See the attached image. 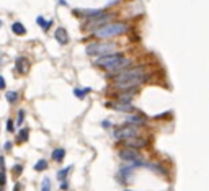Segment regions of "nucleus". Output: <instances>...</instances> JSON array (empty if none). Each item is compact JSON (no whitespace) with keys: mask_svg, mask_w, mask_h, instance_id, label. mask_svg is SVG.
Listing matches in <instances>:
<instances>
[{"mask_svg":"<svg viewBox=\"0 0 209 191\" xmlns=\"http://www.w3.org/2000/svg\"><path fill=\"white\" fill-rule=\"evenodd\" d=\"M5 149H7V150L11 149V142H7V144H5Z\"/></svg>","mask_w":209,"mask_h":191,"instance_id":"nucleus-35","label":"nucleus"},{"mask_svg":"<svg viewBox=\"0 0 209 191\" xmlns=\"http://www.w3.org/2000/svg\"><path fill=\"white\" fill-rule=\"evenodd\" d=\"M144 75H147L146 67H144V66H136V67H132V69H124V70L114 74L113 83H116V82H123V80L137 79V77H144Z\"/></svg>","mask_w":209,"mask_h":191,"instance_id":"nucleus-3","label":"nucleus"},{"mask_svg":"<svg viewBox=\"0 0 209 191\" xmlns=\"http://www.w3.org/2000/svg\"><path fill=\"white\" fill-rule=\"evenodd\" d=\"M147 80V75H144V77H137V79H131V80H123V82H116L114 87L118 90H131V88H137V87H141L144 82Z\"/></svg>","mask_w":209,"mask_h":191,"instance_id":"nucleus-8","label":"nucleus"},{"mask_svg":"<svg viewBox=\"0 0 209 191\" xmlns=\"http://www.w3.org/2000/svg\"><path fill=\"white\" fill-rule=\"evenodd\" d=\"M0 26H2V20H0Z\"/></svg>","mask_w":209,"mask_h":191,"instance_id":"nucleus-36","label":"nucleus"},{"mask_svg":"<svg viewBox=\"0 0 209 191\" xmlns=\"http://www.w3.org/2000/svg\"><path fill=\"white\" fill-rule=\"evenodd\" d=\"M28 136H30V132H28V129H21V131L18 132V142H26L28 139H30Z\"/></svg>","mask_w":209,"mask_h":191,"instance_id":"nucleus-22","label":"nucleus"},{"mask_svg":"<svg viewBox=\"0 0 209 191\" xmlns=\"http://www.w3.org/2000/svg\"><path fill=\"white\" fill-rule=\"evenodd\" d=\"M5 98H7L10 103H15L16 100H18V93H16V91H13V90H10V91H7V93H5Z\"/></svg>","mask_w":209,"mask_h":191,"instance_id":"nucleus-21","label":"nucleus"},{"mask_svg":"<svg viewBox=\"0 0 209 191\" xmlns=\"http://www.w3.org/2000/svg\"><path fill=\"white\" fill-rule=\"evenodd\" d=\"M87 93H90V88H85V90H80V88H75L74 90V95L80 98V100H83V98L87 96Z\"/></svg>","mask_w":209,"mask_h":191,"instance_id":"nucleus-18","label":"nucleus"},{"mask_svg":"<svg viewBox=\"0 0 209 191\" xmlns=\"http://www.w3.org/2000/svg\"><path fill=\"white\" fill-rule=\"evenodd\" d=\"M41 189H43V191H49V189H52V188H51V180H49V178H44V180H43V186H41Z\"/></svg>","mask_w":209,"mask_h":191,"instance_id":"nucleus-25","label":"nucleus"},{"mask_svg":"<svg viewBox=\"0 0 209 191\" xmlns=\"http://www.w3.org/2000/svg\"><path fill=\"white\" fill-rule=\"evenodd\" d=\"M23 119H25V111H23V109H20V111H18V119H16V124L21 126V124H23Z\"/></svg>","mask_w":209,"mask_h":191,"instance_id":"nucleus-26","label":"nucleus"},{"mask_svg":"<svg viewBox=\"0 0 209 191\" xmlns=\"http://www.w3.org/2000/svg\"><path fill=\"white\" fill-rule=\"evenodd\" d=\"M3 162H5V159H3V157H0V170H5V167H3Z\"/></svg>","mask_w":209,"mask_h":191,"instance_id":"nucleus-33","label":"nucleus"},{"mask_svg":"<svg viewBox=\"0 0 209 191\" xmlns=\"http://www.w3.org/2000/svg\"><path fill=\"white\" fill-rule=\"evenodd\" d=\"M13 129H15L13 121H11V119H8V121H7V131H8V132H13Z\"/></svg>","mask_w":209,"mask_h":191,"instance_id":"nucleus-28","label":"nucleus"},{"mask_svg":"<svg viewBox=\"0 0 209 191\" xmlns=\"http://www.w3.org/2000/svg\"><path fill=\"white\" fill-rule=\"evenodd\" d=\"M7 185V175H5V170L0 172V188H5Z\"/></svg>","mask_w":209,"mask_h":191,"instance_id":"nucleus-24","label":"nucleus"},{"mask_svg":"<svg viewBox=\"0 0 209 191\" xmlns=\"http://www.w3.org/2000/svg\"><path fill=\"white\" fill-rule=\"evenodd\" d=\"M119 157L123 159L126 163H132L134 167H142V165H144V160L141 159V155H139L137 150L132 149V147H131V149H129V147H127V149H123V150L119 152Z\"/></svg>","mask_w":209,"mask_h":191,"instance_id":"nucleus-6","label":"nucleus"},{"mask_svg":"<svg viewBox=\"0 0 209 191\" xmlns=\"http://www.w3.org/2000/svg\"><path fill=\"white\" fill-rule=\"evenodd\" d=\"M11 31H13L16 36H23V34H26V28L23 23L15 21V23H11Z\"/></svg>","mask_w":209,"mask_h":191,"instance_id":"nucleus-15","label":"nucleus"},{"mask_svg":"<svg viewBox=\"0 0 209 191\" xmlns=\"http://www.w3.org/2000/svg\"><path fill=\"white\" fill-rule=\"evenodd\" d=\"M54 38H56V41L59 43V44H62V46H66L69 41H70L67 30H66V28H62V26H59V28L54 31Z\"/></svg>","mask_w":209,"mask_h":191,"instance_id":"nucleus-11","label":"nucleus"},{"mask_svg":"<svg viewBox=\"0 0 209 191\" xmlns=\"http://www.w3.org/2000/svg\"><path fill=\"white\" fill-rule=\"evenodd\" d=\"M137 93V88H131V90H121V93L116 96L118 101H123V103H131L132 98L136 96Z\"/></svg>","mask_w":209,"mask_h":191,"instance_id":"nucleus-12","label":"nucleus"},{"mask_svg":"<svg viewBox=\"0 0 209 191\" xmlns=\"http://www.w3.org/2000/svg\"><path fill=\"white\" fill-rule=\"evenodd\" d=\"M127 31V25L123 21H109L106 25H103L100 28L93 30V34L98 39H111L114 36H119V34H124Z\"/></svg>","mask_w":209,"mask_h":191,"instance_id":"nucleus-1","label":"nucleus"},{"mask_svg":"<svg viewBox=\"0 0 209 191\" xmlns=\"http://www.w3.org/2000/svg\"><path fill=\"white\" fill-rule=\"evenodd\" d=\"M52 160H56V162H62L64 157H66V149H56V150H52Z\"/></svg>","mask_w":209,"mask_h":191,"instance_id":"nucleus-16","label":"nucleus"},{"mask_svg":"<svg viewBox=\"0 0 209 191\" xmlns=\"http://www.w3.org/2000/svg\"><path fill=\"white\" fill-rule=\"evenodd\" d=\"M101 126H103V127H109V126H111V123H109V121H103Z\"/></svg>","mask_w":209,"mask_h":191,"instance_id":"nucleus-34","label":"nucleus"},{"mask_svg":"<svg viewBox=\"0 0 209 191\" xmlns=\"http://www.w3.org/2000/svg\"><path fill=\"white\" fill-rule=\"evenodd\" d=\"M21 170H23V167H21V165H16V167H15V173H16V175H20Z\"/></svg>","mask_w":209,"mask_h":191,"instance_id":"nucleus-31","label":"nucleus"},{"mask_svg":"<svg viewBox=\"0 0 209 191\" xmlns=\"http://www.w3.org/2000/svg\"><path fill=\"white\" fill-rule=\"evenodd\" d=\"M114 139L116 141H126L129 137H134V136H139V127L136 124H124L114 129Z\"/></svg>","mask_w":209,"mask_h":191,"instance_id":"nucleus-5","label":"nucleus"},{"mask_svg":"<svg viewBox=\"0 0 209 191\" xmlns=\"http://www.w3.org/2000/svg\"><path fill=\"white\" fill-rule=\"evenodd\" d=\"M114 49H116V44L108 41V39L90 43V44H87V48H85L88 56H103V54H108V53H114Z\"/></svg>","mask_w":209,"mask_h":191,"instance_id":"nucleus-2","label":"nucleus"},{"mask_svg":"<svg viewBox=\"0 0 209 191\" xmlns=\"http://www.w3.org/2000/svg\"><path fill=\"white\" fill-rule=\"evenodd\" d=\"M114 15L113 13H100V15H95L92 16V18L87 20L85 23V30H96V28H100L103 25H106V23H109V20H113Z\"/></svg>","mask_w":209,"mask_h":191,"instance_id":"nucleus-4","label":"nucleus"},{"mask_svg":"<svg viewBox=\"0 0 209 191\" xmlns=\"http://www.w3.org/2000/svg\"><path fill=\"white\" fill-rule=\"evenodd\" d=\"M124 144H126V147L139 149V147H144V146H146V141H144L142 137H139V136H134V137L126 139V141H124Z\"/></svg>","mask_w":209,"mask_h":191,"instance_id":"nucleus-14","label":"nucleus"},{"mask_svg":"<svg viewBox=\"0 0 209 191\" xmlns=\"http://www.w3.org/2000/svg\"><path fill=\"white\" fill-rule=\"evenodd\" d=\"M5 87H7V83H5V79L2 77V75H0V90H3Z\"/></svg>","mask_w":209,"mask_h":191,"instance_id":"nucleus-30","label":"nucleus"},{"mask_svg":"<svg viewBox=\"0 0 209 191\" xmlns=\"http://www.w3.org/2000/svg\"><path fill=\"white\" fill-rule=\"evenodd\" d=\"M15 69L21 75H25V74H28V70H30V62H28L26 57H18V59L15 61Z\"/></svg>","mask_w":209,"mask_h":191,"instance_id":"nucleus-13","label":"nucleus"},{"mask_svg":"<svg viewBox=\"0 0 209 191\" xmlns=\"http://www.w3.org/2000/svg\"><path fill=\"white\" fill-rule=\"evenodd\" d=\"M132 173H134V165L132 163H129V165H124L123 168L119 170V173H118V178L121 180V183H129L131 181V176H132Z\"/></svg>","mask_w":209,"mask_h":191,"instance_id":"nucleus-10","label":"nucleus"},{"mask_svg":"<svg viewBox=\"0 0 209 191\" xmlns=\"http://www.w3.org/2000/svg\"><path fill=\"white\" fill-rule=\"evenodd\" d=\"M48 167H49V165H48V162H46V160H39L38 163L34 165V170H36V172H44Z\"/></svg>","mask_w":209,"mask_h":191,"instance_id":"nucleus-23","label":"nucleus"},{"mask_svg":"<svg viewBox=\"0 0 209 191\" xmlns=\"http://www.w3.org/2000/svg\"><path fill=\"white\" fill-rule=\"evenodd\" d=\"M67 188H69V183H67V181H66V183L62 181V183H61V189H67Z\"/></svg>","mask_w":209,"mask_h":191,"instance_id":"nucleus-32","label":"nucleus"},{"mask_svg":"<svg viewBox=\"0 0 209 191\" xmlns=\"http://www.w3.org/2000/svg\"><path fill=\"white\" fill-rule=\"evenodd\" d=\"M70 168H72V167H67V168L59 170V172H57V178H59L61 181H64V180L67 178V175H69V172H70Z\"/></svg>","mask_w":209,"mask_h":191,"instance_id":"nucleus-20","label":"nucleus"},{"mask_svg":"<svg viewBox=\"0 0 209 191\" xmlns=\"http://www.w3.org/2000/svg\"><path fill=\"white\" fill-rule=\"evenodd\" d=\"M127 123L141 126V124H144V118H141V116H129V118H127Z\"/></svg>","mask_w":209,"mask_h":191,"instance_id":"nucleus-19","label":"nucleus"},{"mask_svg":"<svg viewBox=\"0 0 209 191\" xmlns=\"http://www.w3.org/2000/svg\"><path fill=\"white\" fill-rule=\"evenodd\" d=\"M121 57H123V54H119V53H108V54H103V56H100V57L95 61V66L103 67V69H108V67H111L114 62H118Z\"/></svg>","mask_w":209,"mask_h":191,"instance_id":"nucleus-7","label":"nucleus"},{"mask_svg":"<svg viewBox=\"0 0 209 191\" xmlns=\"http://www.w3.org/2000/svg\"><path fill=\"white\" fill-rule=\"evenodd\" d=\"M114 109H118V111H123V113H129V111H132V106H131V103L118 101V103L114 105Z\"/></svg>","mask_w":209,"mask_h":191,"instance_id":"nucleus-17","label":"nucleus"},{"mask_svg":"<svg viewBox=\"0 0 209 191\" xmlns=\"http://www.w3.org/2000/svg\"><path fill=\"white\" fill-rule=\"evenodd\" d=\"M129 66H131V59H127V57L123 56L118 62H114L111 67L106 69V70H109V72H108L109 75H114V74H118V72H121V70H124V69L129 67Z\"/></svg>","mask_w":209,"mask_h":191,"instance_id":"nucleus-9","label":"nucleus"},{"mask_svg":"<svg viewBox=\"0 0 209 191\" xmlns=\"http://www.w3.org/2000/svg\"><path fill=\"white\" fill-rule=\"evenodd\" d=\"M52 23H54V20H48V23H46V26L43 28V31H44V33H48V31H49V28L52 26Z\"/></svg>","mask_w":209,"mask_h":191,"instance_id":"nucleus-29","label":"nucleus"},{"mask_svg":"<svg viewBox=\"0 0 209 191\" xmlns=\"http://www.w3.org/2000/svg\"><path fill=\"white\" fill-rule=\"evenodd\" d=\"M36 23H38V25L41 26V28H44V26H46V23H48V21H46V20L43 18V16H38V18H36Z\"/></svg>","mask_w":209,"mask_h":191,"instance_id":"nucleus-27","label":"nucleus"}]
</instances>
